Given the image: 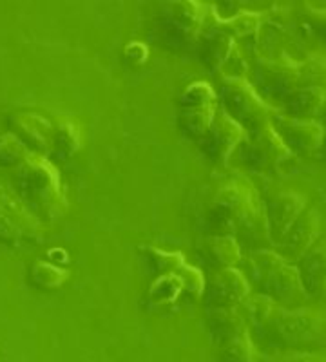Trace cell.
I'll use <instances>...</instances> for the list:
<instances>
[{"label": "cell", "mask_w": 326, "mask_h": 362, "mask_svg": "<svg viewBox=\"0 0 326 362\" xmlns=\"http://www.w3.org/2000/svg\"><path fill=\"white\" fill-rule=\"evenodd\" d=\"M209 226L216 235L241 234L247 243L270 241L264 206L248 183L221 187L209 210Z\"/></svg>", "instance_id": "obj_1"}, {"label": "cell", "mask_w": 326, "mask_h": 362, "mask_svg": "<svg viewBox=\"0 0 326 362\" xmlns=\"http://www.w3.org/2000/svg\"><path fill=\"white\" fill-rule=\"evenodd\" d=\"M17 196L35 218L57 219L66 209L57 170L38 154H29L17 167Z\"/></svg>", "instance_id": "obj_2"}, {"label": "cell", "mask_w": 326, "mask_h": 362, "mask_svg": "<svg viewBox=\"0 0 326 362\" xmlns=\"http://www.w3.org/2000/svg\"><path fill=\"white\" fill-rule=\"evenodd\" d=\"M252 279L263 296L277 305H298L306 297L298 268L274 250H256L250 255Z\"/></svg>", "instance_id": "obj_3"}, {"label": "cell", "mask_w": 326, "mask_h": 362, "mask_svg": "<svg viewBox=\"0 0 326 362\" xmlns=\"http://www.w3.org/2000/svg\"><path fill=\"white\" fill-rule=\"evenodd\" d=\"M261 332L289 348L319 344L326 337V313L315 308H281Z\"/></svg>", "instance_id": "obj_4"}, {"label": "cell", "mask_w": 326, "mask_h": 362, "mask_svg": "<svg viewBox=\"0 0 326 362\" xmlns=\"http://www.w3.org/2000/svg\"><path fill=\"white\" fill-rule=\"evenodd\" d=\"M221 102L225 115L231 116L247 132H254L272 124V109L264 103L252 83L241 78H231L221 87Z\"/></svg>", "instance_id": "obj_5"}, {"label": "cell", "mask_w": 326, "mask_h": 362, "mask_svg": "<svg viewBox=\"0 0 326 362\" xmlns=\"http://www.w3.org/2000/svg\"><path fill=\"white\" fill-rule=\"evenodd\" d=\"M292 156L286 145L279 138L272 124L254 132H247L241 144V160L248 169L256 173H269L279 169Z\"/></svg>", "instance_id": "obj_6"}, {"label": "cell", "mask_w": 326, "mask_h": 362, "mask_svg": "<svg viewBox=\"0 0 326 362\" xmlns=\"http://www.w3.org/2000/svg\"><path fill=\"white\" fill-rule=\"evenodd\" d=\"M216 95L209 83H190L180 98V124L192 138H203L216 118Z\"/></svg>", "instance_id": "obj_7"}, {"label": "cell", "mask_w": 326, "mask_h": 362, "mask_svg": "<svg viewBox=\"0 0 326 362\" xmlns=\"http://www.w3.org/2000/svg\"><path fill=\"white\" fill-rule=\"evenodd\" d=\"M38 225V219L25 209L21 198L15 196L8 187L0 185V241H37L40 238Z\"/></svg>", "instance_id": "obj_8"}, {"label": "cell", "mask_w": 326, "mask_h": 362, "mask_svg": "<svg viewBox=\"0 0 326 362\" xmlns=\"http://www.w3.org/2000/svg\"><path fill=\"white\" fill-rule=\"evenodd\" d=\"M256 87L260 95H269L274 98L285 100L290 93L303 87L301 67L289 58H269L260 62L254 73Z\"/></svg>", "instance_id": "obj_9"}, {"label": "cell", "mask_w": 326, "mask_h": 362, "mask_svg": "<svg viewBox=\"0 0 326 362\" xmlns=\"http://www.w3.org/2000/svg\"><path fill=\"white\" fill-rule=\"evenodd\" d=\"M272 127L292 154L310 156L319 153L325 138V127L315 119L290 118L285 115L272 116Z\"/></svg>", "instance_id": "obj_10"}, {"label": "cell", "mask_w": 326, "mask_h": 362, "mask_svg": "<svg viewBox=\"0 0 326 362\" xmlns=\"http://www.w3.org/2000/svg\"><path fill=\"white\" fill-rule=\"evenodd\" d=\"M250 296V284L238 268L219 270L206 286L209 310H240Z\"/></svg>", "instance_id": "obj_11"}, {"label": "cell", "mask_w": 326, "mask_h": 362, "mask_svg": "<svg viewBox=\"0 0 326 362\" xmlns=\"http://www.w3.org/2000/svg\"><path fill=\"white\" fill-rule=\"evenodd\" d=\"M161 24H163L165 37L173 44H190V42H194L198 38L199 29H202V6L198 2H190V0L173 2V4H169L163 9Z\"/></svg>", "instance_id": "obj_12"}, {"label": "cell", "mask_w": 326, "mask_h": 362, "mask_svg": "<svg viewBox=\"0 0 326 362\" xmlns=\"http://www.w3.org/2000/svg\"><path fill=\"white\" fill-rule=\"evenodd\" d=\"M247 138V131L240 124H235L225 112L216 115L211 129L202 138V147L205 154L216 163L223 165Z\"/></svg>", "instance_id": "obj_13"}, {"label": "cell", "mask_w": 326, "mask_h": 362, "mask_svg": "<svg viewBox=\"0 0 326 362\" xmlns=\"http://www.w3.org/2000/svg\"><path fill=\"white\" fill-rule=\"evenodd\" d=\"M306 199L301 194L286 190V192L276 194L264 205V216H267V226H269V238L272 243L279 245L283 241L292 225L305 212Z\"/></svg>", "instance_id": "obj_14"}, {"label": "cell", "mask_w": 326, "mask_h": 362, "mask_svg": "<svg viewBox=\"0 0 326 362\" xmlns=\"http://www.w3.org/2000/svg\"><path fill=\"white\" fill-rule=\"evenodd\" d=\"M9 125H11V134L17 136L29 148V153L44 156L53 151L54 125H51V122H47L44 116L35 112H21L11 116Z\"/></svg>", "instance_id": "obj_15"}, {"label": "cell", "mask_w": 326, "mask_h": 362, "mask_svg": "<svg viewBox=\"0 0 326 362\" xmlns=\"http://www.w3.org/2000/svg\"><path fill=\"white\" fill-rule=\"evenodd\" d=\"M319 214L315 209L306 206L305 212L292 225L289 234L279 243V255L286 261L301 259L303 255L315 245V238L319 235Z\"/></svg>", "instance_id": "obj_16"}, {"label": "cell", "mask_w": 326, "mask_h": 362, "mask_svg": "<svg viewBox=\"0 0 326 362\" xmlns=\"http://www.w3.org/2000/svg\"><path fill=\"white\" fill-rule=\"evenodd\" d=\"M296 268L306 296L326 297V241L310 248Z\"/></svg>", "instance_id": "obj_17"}, {"label": "cell", "mask_w": 326, "mask_h": 362, "mask_svg": "<svg viewBox=\"0 0 326 362\" xmlns=\"http://www.w3.org/2000/svg\"><path fill=\"white\" fill-rule=\"evenodd\" d=\"M203 62L212 73H221L227 71L232 64L235 54L234 38L223 31V29H211L205 37L202 38V47H199Z\"/></svg>", "instance_id": "obj_18"}, {"label": "cell", "mask_w": 326, "mask_h": 362, "mask_svg": "<svg viewBox=\"0 0 326 362\" xmlns=\"http://www.w3.org/2000/svg\"><path fill=\"white\" fill-rule=\"evenodd\" d=\"M326 107V89L299 87L283 100V115L290 118L314 119Z\"/></svg>", "instance_id": "obj_19"}, {"label": "cell", "mask_w": 326, "mask_h": 362, "mask_svg": "<svg viewBox=\"0 0 326 362\" xmlns=\"http://www.w3.org/2000/svg\"><path fill=\"white\" fill-rule=\"evenodd\" d=\"M202 250L203 257L216 268V272L234 268L241 259L240 243L234 235H214L203 245Z\"/></svg>", "instance_id": "obj_20"}, {"label": "cell", "mask_w": 326, "mask_h": 362, "mask_svg": "<svg viewBox=\"0 0 326 362\" xmlns=\"http://www.w3.org/2000/svg\"><path fill=\"white\" fill-rule=\"evenodd\" d=\"M243 319L245 321L252 322V326L263 329L264 326L269 325L274 319L277 312H279L283 306H279L276 300H272L270 297L263 296V293H257V296L250 297L243 303Z\"/></svg>", "instance_id": "obj_21"}, {"label": "cell", "mask_w": 326, "mask_h": 362, "mask_svg": "<svg viewBox=\"0 0 326 362\" xmlns=\"http://www.w3.org/2000/svg\"><path fill=\"white\" fill-rule=\"evenodd\" d=\"M218 348V355H216V362H254L256 361V350L252 344L250 335L243 334L241 337L228 341Z\"/></svg>", "instance_id": "obj_22"}, {"label": "cell", "mask_w": 326, "mask_h": 362, "mask_svg": "<svg viewBox=\"0 0 326 362\" xmlns=\"http://www.w3.org/2000/svg\"><path fill=\"white\" fill-rule=\"evenodd\" d=\"M80 147V134L78 129L73 124L66 122L54 127L53 136V151L51 153L58 158V160H67L69 156L75 154L76 148Z\"/></svg>", "instance_id": "obj_23"}, {"label": "cell", "mask_w": 326, "mask_h": 362, "mask_svg": "<svg viewBox=\"0 0 326 362\" xmlns=\"http://www.w3.org/2000/svg\"><path fill=\"white\" fill-rule=\"evenodd\" d=\"M29 277L40 288H58L69 277V272L57 267V264L46 263V261H37L31 267Z\"/></svg>", "instance_id": "obj_24"}, {"label": "cell", "mask_w": 326, "mask_h": 362, "mask_svg": "<svg viewBox=\"0 0 326 362\" xmlns=\"http://www.w3.org/2000/svg\"><path fill=\"white\" fill-rule=\"evenodd\" d=\"M29 148L15 134H6L0 140V167L2 169H17L29 156Z\"/></svg>", "instance_id": "obj_25"}, {"label": "cell", "mask_w": 326, "mask_h": 362, "mask_svg": "<svg viewBox=\"0 0 326 362\" xmlns=\"http://www.w3.org/2000/svg\"><path fill=\"white\" fill-rule=\"evenodd\" d=\"M183 292V283L176 274H165L160 279L154 281L149 290V297L154 305H165L177 299V296Z\"/></svg>", "instance_id": "obj_26"}, {"label": "cell", "mask_w": 326, "mask_h": 362, "mask_svg": "<svg viewBox=\"0 0 326 362\" xmlns=\"http://www.w3.org/2000/svg\"><path fill=\"white\" fill-rule=\"evenodd\" d=\"M301 67L303 87H321L326 89V60L321 57H312L306 62H299Z\"/></svg>", "instance_id": "obj_27"}, {"label": "cell", "mask_w": 326, "mask_h": 362, "mask_svg": "<svg viewBox=\"0 0 326 362\" xmlns=\"http://www.w3.org/2000/svg\"><path fill=\"white\" fill-rule=\"evenodd\" d=\"M147 255H149L151 264L156 268V272H161L163 276L165 274H176L185 264L182 254H177V252H161L158 248H147Z\"/></svg>", "instance_id": "obj_28"}, {"label": "cell", "mask_w": 326, "mask_h": 362, "mask_svg": "<svg viewBox=\"0 0 326 362\" xmlns=\"http://www.w3.org/2000/svg\"><path fill=\"white\" fill-rule=\"evenodd\" d=\"M257 25H260V17H257L256 13H240L238 17L231 18V21L219 25V29L227 31L234 38V35L235 37H247V35L254 33Z\"/></svg>", "instance_id": "obj_29"}, {"label": "cell", "mask_w": 326, "mask_h": 362, "mask_svg": "<svg viewBox=\"0 0 326 362\" xmlns=\"http://www.w3.org/2000/svg\"><path fill=\"white\" fill-rule=\"evenodd\" d=\"M176 276L182 279L183 290H185V292H189L190 296H198V293H202L203 286H205V283H203L202 272H198L196 268L189 267V264H183V267L176 272Z\"/></svg>", "instance_id": "obj_30"}, {"label": "cell", "mask_w": 326, "mask_h": 362, "mask_svg": "<svg viewBox=\"0 0 326 362\" xmlns=\"http://www.w3.org/2000/svg\"><path fill=\"white\" fill-rule=\"evenodd\" d=\"M270 362H326V358L319 354H308V351H298L292 355H283Z\"/></svg>", "instance_id": "obj_31"}, {"label": "cell", "mask_w": 326, "mask_h": 362, "mask_svg": "<svg viewBox=\"0 0 326 362\" xmlns=\"http://www.w3.org/2000/svg\"><path fill=\"white\" fill-rule=\"evenodd\" d=\"M310 22H312V25H314L315 31L319 33V37L326 42V9H318V11L312 13Z\"/></svg>", "instance_id": "obj_32"}, {"label": "cell", "mask_w": 326, "mask_h": 362, "mask_svg": "<svg viewBox=\"0 0 326 362\" xmlns=\"http://www.w3.org/2000/svg\"><path fill=\"white\" fill-rule=\"evenodd\" d=\"M319 153H321L322 158L326 160V129H325V138H322V145H321V148H319Z\"/></svg>", "instance_id": "obj_33"}, {"label": "cell", "mask_w": 326, "mask_h": 362, "mask_svg": "<svg viewBox=\"0 0 326 362\" xmlns=\"http://www.w3.org/2000/svg\"><path fill=\"white\" fill-rule=\"evenodd\" d=\"M322 122H325V125H326V116H325V119H322Z\"/></svg>", "instance_id": "obj_34"}]
</instances>
